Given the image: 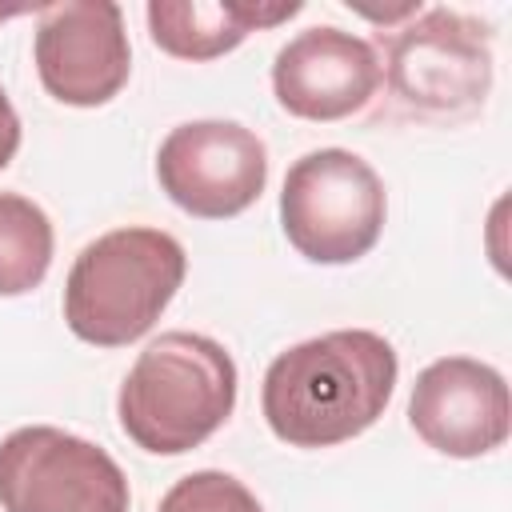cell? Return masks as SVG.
Segmentation results:
<instances>
[{"label": "cell", "instance_id": "cell-12", "mask_svg": "<svg viewBox=\"0 0 512 512\" xmlns=\"http://www.w3.org/2000/svg\"><path fill=\"white\" fill-rule=\"evenodd\" d=\"M52 264V220L40 204L0 192V296L32 292Z\"/></svg>", "mask_w": 512, "mask_h": 512}, {"label": "cell", "instance_id": "cell-13", "mask_svg": "<svg viewBox=\"0 0 512 512\" xmlns=\"http://www.w3.org/2000/svg\"><path fill=\"white\" fill-rule=\"evenodd\" d=\"M156 512H264L260 500L228 472L204 468L184 480H176Z\"/></svg>", "mask_w": 512, "mask_h": 512}, {"label": "cell", "instance_id": "cell-14", "mask_svg": "<svg viewBox=\"0 0 512 512\" xmlns=\"http://www.w3.org/2000/svg\"><path fill=\"white\" fill-rule=\"evenodd\" d=\"M16 148H20V116H16L12 100H8V92L0 88V168L12 164Z\"/></svg>", "mask_w": 512, "mask_h": 512}, {"label": "cell", "instance_id": "cell-2", "mask_svg": "<svg viewBox=\"0 0 512 512\" xmlns=\"http://www.w3.org/2000/svg\"><path fill=\"white\" fill-rule=\"evenodd\" d=\"M236 408V364L212 336L164 332L120 384L124 436L152 456L200 448Z\"/></svg>", "mask_w": 512, "mask_h": 512}, {"label": "cell", "instance_id": "cell-15", "mask_svg": "<svg viewBox=\"0 0 512 512\" xmlns=\"http://www.w3.org/2000/svg\"><path fill=\"white\" fill-rule=\"evenodd\" d=\"M24 8H0V20H8V16H20Z\"/></svg>", "mask_w": 512, "mask_h": 512}, {"label": "cell", "instance_id": "cell-6", "mask_svg": "<svg viewBox=\"0 0 512 512\" xmlns=\"http://www.w3.org/2000/svg\"><path fill=\"white\" fill-rule=\"evenodd\" d=\"M156 180L168 200L200 220L240 216L268 184V152L236 120H188L156 152Z\"/></svg>", "mask_w": 512, "mask_h": 512}, {"label": "cell", "instance_id": "cell-5", "mask_svg": "<svg viewBox=\"0 0 512 512\" xmlns=\"http://www.w3.org/2000/svg\"><path fill=\"white\" fill-rule=\"evenodd\" d=\"M0 504L4 512H128V480L100 444L32 424L0 440Z\"/></svg>", "mask_w": 512, "mask_h": 512}, {"label": "cell", "instance_id": "cell-1", "mask_svg": "<svg viewBox=\"0 0 512 512\" xmlns=\"http://www.w3.org/2000/svg\"><path fill=\"white\" fill-rule=\"evenodd\" d=\"M396 348L368 328H340L292 344L264 372L260 408L292 448H332L368 432L396 388Z\"/></svg>", "mask_w": 512, "mask_h": 512}, {"label": "cell", "instance_id": "cell-10", "mask_svg": "<svg viewBox=\"0 0 512 512\" xmlns=\"http://www.w3.org/2000/svg\"><path fill=\"white\" fill-rule=\"evenodd\" d=\"M376 48L332 24L292 36L272 64V92L300 120H344L380 88Z\"/></svg>", "mask_w": 512, "mask_h": 512}, {"label": "cell", "instance_id": "cell-9", "mask_svg": "<svg viewBox=\"0 0 512 512\" xmlns=\"http://www.w3.org/2000/svg\"><path fill=\"white\" fill-rule=\"evenodd\" d=\"M408 420L416 436L444 456H484L508 440V384L492 364H480L472 356L432 360L412 384Z\"/></svg>", "mask_w": 512, "mask_h": 512}, {"label": "cell", "instance_id": "cell-3", "mask_svg": "<svg viewBox=\"0 0 512 512\" xmlns=\"http://www.w3.org/2000/svg\"><path fill=\"white\" fill-rule=\"evenodd\" d=\"M184 248L160 228H116L80 248L64 284L72 336L96 348L140 340L184 284Z\"/></svg>", "mask_w": 512, "mask_h": 512}, {"label": "cell", "instance_id": "cell-8", "mask_svg": "<svg viewBox=\"0 0 512 512\" xmlns=\"http://www.w3.org/2000/svg\"><path fill=\"white\" fill-rule=\"evenodd\" d=\"M36 72L48 96L72 108L108 104L132 72L124 12L112 0H64L40 8Z\"/></svg>", "mask_w": 512, "mask_h": 512}, {"label": "cell", "instance_id": "cell-7", "mask_svg": "<svg viewBox=\"0 0 512 512\" xmlns=\"http://www.w3.org/2000/svg\"><path fill=\"white\" fill-rule=\"evenodd\" d=\"M392 92L424 112L476 108L492 88L488 28L472 16L428 8L388 40Z\"/></svg>", "mask_w": 512, "mask_h": 512}, {"label": "cell", "instance_id": "cell-11", "mask_svg": "<svg viewBox=\"0 0 512 512\" xmlns=\"http://www.w3.org/2000/svg\"><path fill=\"white\" fill-rule=\"evenodd\" d=\"M300 4H224V0H152L148 32L156 48L176 60H216L248 40L256 28H272L296 16Z\"/></svg>", "mask_w": 512, "mask_h": 512}, {"label": "cell", "instance_id": "cell-4", "mask_svg": "<svg viewBox=\"0 0 512 512\" xmlns=\"http://www.w3.org/2000/svg\"><path fill=\"white\" fill-rule=\"evenodd\" d=\"M384 184L368 160L344 148L300 156L280 192V224L288 244L312 264H352L384 232Z\"/></svg>", "mask_w": 512, "mask_h": 512}]
</instances>
